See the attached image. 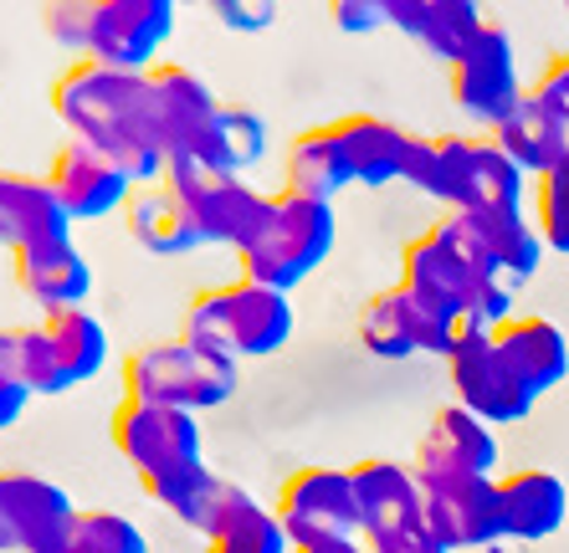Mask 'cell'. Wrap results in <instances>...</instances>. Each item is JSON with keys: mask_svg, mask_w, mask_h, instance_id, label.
Here are the masks:
<instances>
[{"mask_svg": "<svg viewBox=\"0 0 569 553\" xmlns=\"http://www.w3.org/2000/svg\"><path fill=\"white\" fill-rule=\"evenodd\" d=\"M52 113L62 119L67 139L119 159L139 184H159L170 170V144L154 119L149 72L108 67L93 57H78L52 82Z\"/></svg>", "mask_w": 569, "mask_h": 553, "instance_id": "obj_1", "label": "cell"}, {"mask_svg": "<svg viewBox=\"0 0 569 553\" xmlns=\"http://www.w3.org/2000/svg\"><path fill=\"white\" fill-rule=\"evenodd\" d=\"M400 282L431 308L472 323V329H503L513 318V288L488 267L477 237L457 215H441L426 237L406 247Z\"/></svg>", "mask_w": 569, "mask_h": 553, "instance_id": "obj_2", "label": "cell"}, {"mask_svg": "<svg viewBox=\"0 0 569 553\" xmlns=\"http://www.w3.org/2000/svg\"><path fill=\"white\" fill-rule=\"evenodd\" d=\"M411 190L441 200L447 211H518L523 205V170L498 149L492 133H416L406 180Z\"/></svg>", "mask_w": 569, "mask_h": 553, "instance_id": "obj_3", "label": "cell"}, {"mask_svg": "<svg viewBox=\"0 0 569 553\" xmlns=\"http://www.w3.org/2000/svg\"><path fill=\"white\" fill-rule=\"evenodd\" d=\"M298 333V313L292 298L252 276H237L226 288H206L190 298L186 318H180V339L206 343L226 359H267L288 349Z\"/></svg>", "mask_w": 569, "mask_h": 553, "instance_id": "obj_4", "label": "cell"}, {"mask_svg": "<svg viewBox=\"0 0 569 553\" xmlns=\"http://www.w3.org/2000/svg\"><path fill=\"white\" fill-rule=\"evenodd\" d=\"M339 247V215L333 200L298 195V190H278L267 195V215L257 225V237L237 251L241 276L267 282L278 292H292L298 282L318 272Z\"/></svg>", "mask_w": 569, "mask_h": 553, "instance_id": "obj_5", "label": "cell"}, {"mask_svg": "<svg viewBox=\"0 0 569 553\" xmlns=\"http://www.w3.org/2000/svg\"><path fill=\"white\" fill-rule=\"evenodd\" d=\"M241 369L237 359L216 354L206 343L190 339H164L144 343L123 359V400H149V405H174L190 415L221 410L237 395Z\"/></svg>", "mask_w": 569, "mask_h": 553, "instance_id": "obj_6", "label": "cell"}, {"mask_svg": "<svg viewBox=\"0 0 569 553\" xmlns=\"http://www.w3.org/2000/svg\"><path fill=\"white\" fill-rule=\"evenodd\" d=\"M349 472L359 492V533L370 553H447L426 523V482L416 476V466L365 456Z\"/></svg>", "mask_w": 569, "mask_h": 553, "instance_id": "obj_7", "label": "cell"}, {"mask_svg": "<svg viewBox=\"0 0 569 553\" xmlns=\"http://www.w3.org/2000/svg\"><path fill=\"white\" fill-rule=\"evenodd\" d=\"M113 451L154 492L164 482H174V476L206 466V431H200V415H190V410L123 400L113 410Z\"/></svg>", "mask_w": 569, "mask_h": 553, "instance_id": "obj_8", "label": "cell"}, {"mask_svg": "<svg viewBox=\"0 0 569 553\" xmlns=\"http://www.w3.org/2000/svg\"><path fill=\"white\" fill-rule=\"evenodd\" d=\"M108 369V333L88 308L52 313L21 329V374L31 395H67L78 384H93Z\"/></svg>", "mask_w": 569, "mask_h": 553, "instance_id": "obj_9", "label": "cell"}, {"mask_svg": "<svg viewBox=\"0 0 569 553\" xmlns=\"http://www.w3.org/2000/svg\"><path fill=\"white\" fill-rule=\"evenodd\" d=\"M355 333L375 359H416V354L451 359L457 354V343L477 329L462 323V318L441 313V308H431L426 298H416L406 282H396V288L375 292L370 303L359 308V329Z\"/></svg>", "mask_w": 569, "mask_h": 553, "instance_id": "obj_10", "label": "cell"}, {"mask_svg": "<svg viewBox=\"0 0 569 553\" xmlns=\"http://www.w3.org/2000/svg\"><path fill=\"white\" fill-rule=\"evenodd\" d=\"M523 98H529V88H523V72H518L513 37H508L503 21H488L482 37L472 41V52L451 67V103L467 123L492 133L503 119H513Z\"/></svg>", "mask_w": 569, "mask_h": 553, "instance_id": "obj_11", "label": "cell"}, {"mask_svg": "<svg viewBox=\"0 0 569 553\" xmlns=\"http://www.w3.org/2000/svg\"><path fill=\"white\" fill-rule=\"evenodd\" d=\"M278 523L288 527L292 549L329 539H365L359 533V492L349 466H303L278 492Z\"/></svg>", "mask_w": 569, "mask_h": 553, "instance_id": "obj_12", "label": "cell"}, {"mask_svg": "<svg viewBox=\"0 0 569 553\" xmlns=\"http://www.w3.org/2000/svg\"><path fill=\"white\" fill-rule=\"evenodd\" d=\"M447 380H451V395L457 405L472 410L477 421L488 425H513L523 421L533 410V390L518 380V369L503 359L492 329H477L457 343V354L447 359Z\"/></svg>", "mask_w": 569, "mask_h": 553, "instance_id": "obj_13", "label": "cell"}, {"mask_svg": "<svg viewBox=\"0 0 569 553\" xmlns=\"http://www.w3.org/2000/svg\"><path fill=\"white\" fill-rule=\"evenodd\" d=\"M164 184L190 200L206 247L241 251L257 237V225H262V215H267V195L257 184L237 180V174H211V170H200V164H190V159H170Z\"/></svg>", "mask_w": 569, "mask_h": 553, "instance_id": "obj_14", "label": "cell"}, {"mask_svg": "<svg viewBox=\"0 0 569 553\" xmlns=\"http://www.w3.org/2000/svg\"><path fill=\"white\" fill-rule=\"evenodd\" d=\"M0 513L16 553H72L78 507L52 476L37 472H0Z\"/></svg>", "mask_w": 569, "mask_h": 553, "instance_id": "obj_15", "label": "cell"}, {"mask_svg": "<svg viewBox=\"0 0 569 553\" xmlns=\"http://www.w3.org/2000/svg\"><path fill=\"white\" fill-rule=\"evenodd\" d=\"M426 523L447 553L503 543V487H498V476L426 482Z\"/></svg>", "mask_w": 569, "mask_h": 553, "instance_id": "obj_16", "label": "cell"}, {"mask_svg": "<svg viewBox=\"0 0 569 553\" xmlns=\"http://www.w3.org/2000/svg\"><path fill=\"white\" fill-rule=\"evenodd\" d=\"M47 184L57 190V200H62V211L72 215V225L108 221L113 211H129L133 190H139V180L123 170L119 159L98 154V149L78 144V139H67V144L52 154Z\"/></svg>", "mask_w": 569, "mask_h": 553, "instance_id": "obj_17", "label": "cell"}, {"mask_svg": "<svg viewBox=\"0 0 569 553\" xmlns=\"http://www.w3.org/2000/svg\"><path fill=\"white\" fill-rule=\"evenodd\" d=\"M149 92H154V119L159 133L170 144V159H190L200 164L206 154V139H211V123L221 113V98L196 67L180 62H154L149 67Z\"/></svg>", "mask_w": 569, "mask_h": 553, "instance_id": "obj_18", "label": "cell"}, {"mask_svg": "<svg viewBox=\"0 0 569 553\" xmlns=\"http://www.w3.org/2000/svg\"><path fill=\"white\" fill-rule=\"evenodd\" d=\"M174 11H180V0H98L88 57L108 67H129V72H149L154 52L174 37Z\"/></svg>", "mask_w": 569, "mask_h": 553, "instance_id": "obj_19", "label": "cell"}, {"mask_svg": "<svg viewBox=\"0 0 569 553\" xmlns=\"http://www.w3.org/2000/svg\"><path fill=\"white\" fill-rule=\"evenodd\" d=\"M416 476L421 482H451V476H492L498 466V435L488 421L451 400L447 410L431 415V425L416 441Z\"/></svg>", "mask_w": 569, "mask_h": 553, "instance_id": "obj_20", "label": "cell"}, {"mask_svg": "<svg viewBox=\"0 0 569 553\" xmlns=\"http://www.w3.org/2000/svg\"><path fill=\"white\" fill-rule=\"evenodd\" d=\"M72 241V215L62 211L47 174L0 170V247L11 251H41Z\"/></svg>", "mask_w": 569, "mask_h": 553, "instance_id": "obj_21", "label": "cell"}, {"mask_svg": "<svg viewBox=\"0 0 569 553\" xmlns=\"http://www.w3.org/2000/svg\"><path fill=\"white\" fill-rule=\"evenodd\" d=\"M11 272H16V288L41 308V318L88 308V298H93V267H88V257L72 241L41 247V251H16Z\"/></svg>", "mask_w": 569, "mask_h": 553, "instance_id": "obj_22", "label": "cell"}, {"mask_svg": "<svg viewBox=\"0 0 569 553\" xmlns=\"http://www.w3.org/2000/svg\"><path fill=\"white\" fill-rule=\"evenodd\" d=\"M451 215L472 231L477 247H482V257H488V267L503 276L513 292L539 276L543 251L549 247H543L539 225L523 215V205H518V211H451Z\"/></svg>", "mask_w": 569, "mask_h": 553, "instance_id": "obj_23", "label": "cell"}, {"mask_svg": "<svg viewBox=\"0 0 569 553\" xmlns=\"http://www.w3.org/2000/svg\"><path fill=\"white\" fill-rule=\"evenodd\" d=\"M123 221H129V237L139 241L149 257H190V251L206 247L190 200L180 195V190H170L164 180L139 184L129 200V211H123Z\"/></svg>", "mask_w": 569, "mask_h": 553, "instance_id": "obj_24", "label": "cell"}, {"mask_svg": "<svg viewBox=\"0 0 569 553\" xmlns=\"http://www.w3.org/2000/svg\"><path fill=\"white\" fill-rule=\"evenodd\" d=\"M492 339H498L503 359L518 369V380L529 384L533 395H549L569 380V339L555 318L513 313L503 329H492Z\"/></svg>", "mask_w": 569, "mask_h": 553, "instance_id": "obj_25", "label": "cell"}, {"mask_svg": "<svg viewBox=\"0 0 569 553\" xmlns=\"http://www.w3.org/2000/svg\"><path fill=\"white\" fill-rule=\"evenodd\" d=\"M333 133L345 144L355 184L380 190V184L406 180V159H411V144H416L411 129H400L390 119H375V113H349V119L333 123Z\"/></svg>", "mask_w": 569, "mask_h": 553, "instance_id": "obj_26", "label": "cell"}, {"mask_svg": "<svg viewBox=\"0 0 569 553\" xmlns=\"http://www.w3.org/2000/svg\"><path fill=\"white\" fill-rule=\"evenodd\" d=\"M492 139H498V149H503L523 174H533V180L555 170L559 159H569V119L533 88H529V98L518 103L513 119H503L492 129Z\"/></svg>", "mask_w": 569, "mask_h": 553, "instance_id": "obj_27", "label": "cell"}, {"mask_svg": "<svg viewBox=\"0 0 569 553\" xmlns=\"http://www.w3.org/2000/svg\"><path fill=\"white\" fill-rule=\"evenodd\" d=\"M503 487V543H543L569 517V487L555 472H513Z\"/></svg>", "mask_w": 569, "mask_h": 553, "instance_id": "obj_28", "label": "cell"}, {"mask_svg": "<svg viewBox=\"0 0 569 553\" xmlns=\"http://www.w3.org/2000/svg\"><path fill=\"white\" fill-rule=\"evenodd\" d=\"M355 174H349V159L333 123H318V129H303L282 154V190H298V195H318L333 200L339 190H349Z\"/></svg>", "mask_w": 569, "mask_h": 553, "instance_id": "obj_29", "label": "cell"}, {"mask_svg": "<svg viewBox=\"0 0 569 553\" xmlns=\"http://www.w3.org/2000/svg\"><path fill=\"white\" fill-rule=\"evenodd\" d=\"M206 553H292V539L278 523V507H267L262 497H252L247 487L231 482L226 513L216 523V533L206 539Z\"/></svg>", "mask_w": 569, "mask_h": 553, "instance_id": "obj_30", "label": "cell"}, {"mask_svg": "<svg viewBox=\"0 0 569 553\" xmlns=\"http://www.w3.org/2000/svg\"><path fill=\"white\" fill-rule=\"evenodd\" d=\"M267 159V119L247 103H221L211 123V139H206V154H200V170L211 174H247Z\"/></svg>", "mask_w": 569, "mask_h": 553, "instance_id": "obj_31", "label": "cell"}, {"mask_svg": "<svg viewBox=\"0 0 569 553\" xmlns=\"http://www.w3.org/2000/svg\"><path fill=\"white\" fill-rule=\"evenodd\" d=\"M149 497H154L174 523H186L190 533L211 539L216 523H221V513H226V497H231V482L216 476L211 466H196V472H186V476H174V482H164V487H154Z\"/></svg>", "mask_w": 569, "mask_h": 553, "instance_id": "obj_32", "label": "cell"}, {"mask_svg": "<svg viewBox=\"0 0 569 553\" xmlns=\"http://www.w3.org/2000/svg\"><path fill=\"white\" fill-rule=\"evenodd\" d=\"M488 21H492V16L482 11V0H426L416 41H421L437 62L457 67L467 52H472V41L482 37V27H488Z\"/></svg>", "mask_w": 569, "mask_h": 553, "instance_id": "obj_33", "label": "cell"}, {"mask_svg": "<svg viewBox=\"0 0 569 553\" xmlns=\"http://www.w3.org/2000/svg\"><path fill=\"white\" fill-rule=\"evenodd\" d=\"M72 553H149V539H144V527L133 523L129 513H108V507H93V513L78 517Z\"/></svg>", "mask_w": 569, "mask_h": 553, "instance_id": "obj_34", "label": "cell"}, {"mask_svg": "<svg viewBox=\"0 0 569 553\" xmlns=\"http://www.w3.org/2000/svg\"><path fill=\"white\" fill-rule=\"evenodd\" d=\"M533 225H539L543 247L569 257V159H559L549 174H539V190H533Z\"/></svg>", "mask_w": 569, "mask_h": 553, "instance_id": "obj_35", "label": "cell"}, {"mask_svg": "<svg viewBox=\"0 0 569 553\" xmlns=\"http://www.w3.org/2000/svg\"><path fill=\"white\" fill-rule=\"evenodd\" d=\"M93 16H98V0H47L41 21H47V37L62 52L88 57V47H93Z\"/></svg>", "mask_w": 569, "mask_h": 553, "instance_id": "obj_36", "label": "cell"}, {"mask_svg": "<svg viewBox=\"0 0 569 553\" xmlns=\"http://www.w3.org/2000/svg\"><path fill=\"white\" fill-rule=\"evenodd\" d=\"M31 400L37 395L21 374V329H0V431H11Z\"/></svg>", "mask_w": 569, "mask_h": 553, "instance_id": "obj_37", "label": "cell"}, {"mask_svg": "<svg viewBox=\"0 0 569 553\" xmlns=\"http://www.w3.org/2000/svg\"><path fill=\"white\" fill-rule=\"evenodd\" d=\"M206 11L237 37H257L278 21V0H206Z\"/></svg>", "mask_w": 569, "mask_h": 553, "instance_id": "obj_38", "label": "cell"}, {"mask_svg": "<svg viewBox=\"0 0 569 553\" xmlns=\"http://www.w3.org/2000/svg\"><path fill=\"white\" fill-rule=\"evenodd\" d=\"M329 21L345 31V37H370V31L390 27L385 0H329Z\"/></svg>", "mask_w": 569, "mask_h": 553, "instance_id": "obj_39", "label": "cell"}, {"mask_svg": "<svg viewBox=\"0 0 569 553\" xmlns=\"http://www.w3.org/2000/svg\"><path fill=\"white\" fill-rule=\"evenodd\" d=\"M533 92H539V98H549V103H555L559 113L569 119V57H555V62L543 67V78L533 82Z\"/></svg>", "mask_w": 569, "mask_h": 553, "instance_id": "obj_40", "label": "cell"}, {"mask_svg": "<svg viewBox=\"0 0 569 553\" xmlns=\"http://www.w3.org/2000/svg\"><path fill=\"white\" fill-rule=\"evenodd\" d=\"M421 11L426 0H385V16H390V31H400V37H411L421 31Z\"/></svg>", "mask_w": 569, "mask_h": 553, "instance_id": "obj_41", "label": "cell"}, {"mask_svg": "<svg viewBox=\"0 0 569 553\" xmlns=\"http://www.w3.org/2000/svg\"><path fill=\"white\" fill-rule=\"evenodd\" d=\"M292 553H370L365 539H329V543H308V549H292Z\"/></svg>", "mask_w": 569, "mask_h": 553, "instance_id": "obj_42", "label": "cell"}, {"mask_svg": "<svg viewBox=\"0 0 569 553\" xmlns=\"http://www.w3.org/2000/svg\"><path fill=\"white\" fill-rule=\"evenodd\" d=\"M0 549H11V533H6V513H0Z\"/></svg>", "mask_w": 569, "mask_h": 553, "instance_id": "obj_43", "label": "cell"}, {"mask_svg": "<svg viewBox=\"0 0 569 553\" xmlns=\"http://www.w3.org/2000/svg\"><path fill=\"white\" fill-rule=\"evenodd\" d=\"M565 6H569V0H565Z\"/></svg>", "mask_w": 569, "mask_h": 553, "instance_id": "obj_44", "label": "cell"}]
</instances>
